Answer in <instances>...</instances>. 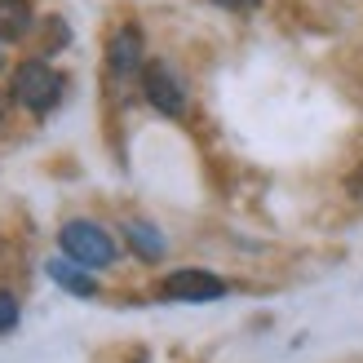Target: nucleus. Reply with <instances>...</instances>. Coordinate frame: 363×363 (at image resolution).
I'll return each instance as SVG.
<instances>
[{
  "instance_id": "0eeeda50",
  "label": "nucleus",
  "mask_w": 363,
  "mask_h": 363,
  "mask_svg": "<svg viewBox=\"0 0 363 363\" xmlns=\"http://www.w3.org/2000/svg\"><path fill=\"white\" fill-rule=\"evenodd\" d=\"M31 23H35V13L27 0H0V40H23Z\"/></svg>"
},
{
  "instance_id": "7ed1b4c3",
  "label": "nucleus",
  "mask_w": 363,
  "mask_h": 363,
  "mask_svg": "<svg viewBox=\"0 0 363 363\" xmlns=\"http://www.w3.org/2000/svg\"><path fill=\"white\" fill-rule=\"evenodd\" d=\"M142 89H147V98L155 111L164 116H182L186 111V89H182V80L173 76L169 62H147L142 67Z\"/></svg>"
},
{
  "instance_id": "6e6552de",
  "label": "nucleus",
  "mask_w": 363,
  "mask_h": 363,
  "mask_svg": "<svg viewBox=\"0 0 363 363\" xmlns=\"http://www.w3.org/2000/svg\"><path fill=\"white\" fill-rule=\"evenodd\" d=\"M124 235H129V248L138 252L142 262H160V257H164V235H160L151 222H129Z\"/></svg>"
},
{
  "instance_id": "39448f33",
  "label": "nucleus",
  "mask_w": 363,
  "mask_h": 363,
  "mask_svg": "<svg viewBox=\"0 0 363 363\" xmlns=\"http://www.w3.org/2000/svg\"><path fill=\"white\" fill-rule=\"evenodd\" d=\"M106 67H111V76H133L142 71V35L133 27H120L111 35V45H106Z\"/></svg>"
},
{
  "instance_id": "9d476101",
  "label": "nucleus",
  "mask_w": 363,
  "mask_h": 363,
  "mask_svg": "<svg viewBox=\"0 0 363 363\" xmlns=\"http://www.w3.org/2000/svg\"><path fill=\"white\" fill-rule=\"evenodd\" d=\"M213 5H226V9H252V5H262V0H213Z\"/></svg>"
},
{
  "instance_id": "f257e3e1",
  "label": "nucleus",
  "mask_w": 363,
  "mask_h": 363,
  "mask_svg": "<svg viewBox=\"0 0 363 363\" xmlns=\"http://www.w3.org/2000/svg\"><path fill=\"white\" fill-rule=\"evenodd\" d=\"M62 252L71 262H80V266H89V270H102V266H111L116 262V240L106 235L98 222H67L62 226Z\"/></svg>"
},
{
  "instance_id": "1a4fd4ad",
  "label": "nucleus",
  "mask_w": 363,
  "mask_h": 363,
  "mask_svg": "<svg viewBox=\"0 0 363 363\" xmlns=\"http://www.w3.org/2000/svg\"><path fill=\"white\" fill-rule=\"evenodd\" d=\"M13 323H18V301H13V293L0 288V333H9Z\"/></svg>"
},
{
  "instance_id": "423d86ee",
  "label": "nucleus",
  "mask_w": 363,
  "mask_h": 363,
  "mask_svg": "<svg viewBox=\"0 0 363 363\" xmlns=\"http://www.w3.org/2000/svg\"><path fill=\"white\" fill-rule=\"evenodd\" d=\"M84 270L89 266H80V262H49V275L58 288H67V293H76V297H94L98 284H94V275H84Z\"/></svg>"
},
{
  "instance_id": "9b49d317",
  "label": "nucleus",
  "mask_w": 363,
  "mask_h": 363,
  "mask_svg": "<svg viewBox=\"0 0 363 363\" xmlns=\"http://www.w3.org/2000/svg\"><path fill=\"white\" fill-rule=\"evenodd\" d=\"M350 186H354V195H359V199H363V169H359V177H354V182H350Z\"/></svg>"
},
{
  "instance_id": "f03ea898",
  "label": "nucleus",
  "mask_w": 363,
  "mask_h": 363,
  "mask_svg": "<svg viewBox=\"0 0 363 363\" xmlns=\"http://www.w3.org/2000/svg\"><path fill=\"white\" fill-rule=\"evenodd\" d=\"M13 98L23 102L27 111H49V106H58V98H62V76L49 62L31 58L13 71Z\"/></svg>"
},
{
  "instance_id": "20e7f679",
  "label": "nucleus",
  "mask_w": 363,
  "mask_h": 363,
  "mask_svg": "<svg viewBox=\"0 0 363 363\" xmlns=\"http://www.w3.org/2000/svg\"><path fill=\"white\" fill-rule=\"evenodd\" d=\"M160 297H169V301H217V297H226V284L217 275H208V270H173L160 284Z\"/></svg>"
}]
</instances>
